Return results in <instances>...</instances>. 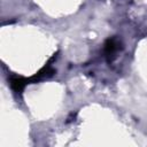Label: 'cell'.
<instances>
[{
	"instance_id": "1",
	"label": "cell",
	"mask_w": 147,
	"mask_h": 147,
	"mask_svg": "<svg viewBox=\"0 0 147 147\" xmlns=\"http://www.w3.org/2000/svg\"><path fill=\"white\" fill-rule=\"evenodd\" d=\"M121 48V42L117 40V38L113 37V38H109L106 42H105V46H103V53H105V56L107 59L108 62H111L114 60V57L116 56L115 54L118 52V49Z\"/></svg>"
},
{
	"instance_id": "2",
	"label": "cell",
	"mask_w": 147,
	"mask_h": 147,
	"mask_svg": "<svg viewBox=\"0 0 147 147\" xmlns=\"http://www.w3.org/2000/svg\"><path fill=\"white\" fill-rule=\"evenodd\" d=\"M29 83H30L29 78H24V77H20V76H11L9 79V84H10L11 90L18 94L22 93V91L24 90V87Z\"/></svg>"
}]
</instances>
